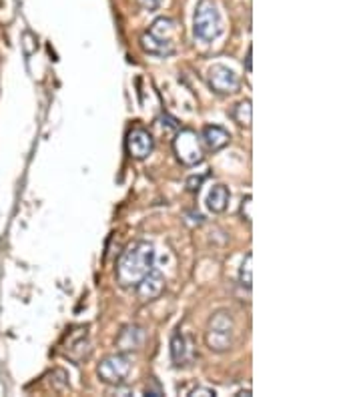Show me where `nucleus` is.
I'll list each match as a JSON object with an SVG mask.
<instances>
[{"mask_svg": "<svg viewBox=\"0 0 361 397\" xmlns=\"http://www.w3.org/2000/svg\"><path fill=\"white\" fill-rule=\"evenodd\" d=\"M145 11H157L158 6L163 4V0H136Z\"/></svg>", "mask_w": 361, "mask_h": 397, "instance_id": "6ab92c4d", "label": "nucleus"}, {"mask_svg": "<svg viewBox=\"0 0 361 397\" xmlns=\"http://www.w3.org/2000/svg\"><path fill=\"white\" fill-rule=\"evenodd\" d=\"M251 195H247V197H243V201H241V207H239V215H241V219L245 221V223H249L251 225V221H253V215H251Z\"/></svg>", "mask_w": 361, "mask_h": 397, "instance_id": "f3484780", "label": "nucleus"}, {"mask_svg": "<svg viewBox=\"0 0 361 397\" xmlns=\"http://www.w3.org/2000/svg\"><path fill=\"white\" fill-rule=\"evenodd\" d=\"M21 46H23V53L26 56H33L36 53V48H38V38H36V34L31 33V31H24L21 34Z\"/></svg>", "mask_w": 361, "mask_h": 397, "instance_id": "dca6fc26", "label": "nucleus"}, {"mask_svg": "<svg viewBox=\"0 0 361 397\" xmlns=\"http://www.w3.org/2000/svg\"><path fill=\"white\" fill-rule=\"evenodd\" d=\"M131 374V359L126 353H114L104 357L99 367H97V375L102 383L107 386H121L124 383V379Z\"/></svg>", "mask_w": 361, "mask_h": 397, "instance_id": "423d86ee", "label": "nucleus"}, {"mask_svg": "<svg viewBox=\"0 0 361 397\" xmlns=\"http://www.w3.org/2000/svg\"><path fill=\"white\" fill-rule=\"evenodd\" d=\"M163 291H165V277L157 269H151L147 275L136 283V295L141 301H153V299L161 297Z\"/></svg>", "mask_w": 361, "mask_h": 397, "instance_id": "1a4fd4ad", "label": "nucleus"}, {"mask_svg": "<svg viewBox=\"0 0 361 397\" xmlns=\"http://www.w3.org/2000/svg\"><path fill=\"white\" fill-rule=\"evenodd\" d=\"M173 151H175L177 161L185 166H195L203 161V149L199 143V137L191 129H183L175 134Z\"/></svg>", "mask_w": 361, "mask_h": 397, "instance_id": "39448f33", "label": "nucleus"}, {"mask_svg": "<svg viewBox=\"0 0 361 397\" xmlns=\"http://www.w3.org/2000/svg\"><path fill=\"white\" fill-rule=\"evenodd\" d=\"M207 83L209 88L217 95H233L241 87V78L235 75V70H231L225 65H213L207 73Z\"/></svg>", "mask_w": 361, "mask_h": 397, "instance_id": "0eeeda50", "label": "nucleus"}, {"mask_svg": "<svg viewBox=\"0 0 361 397\" xmlns=\"http://www.w3.org/2000/svg\"><path fill=\"white\" fill-rule=\"evenodd\" d=\"M171 355H173V361L177 365H183L187 361V339H185L180 333H175V335H173Z\"/></svg>", "mask_w": 361, "mask_h": 397, "instance_id": "4468645a", "label": "nucleus"}, {"mask_svg": "<svg viewBox=\"0 0 361 397\" xmlns=\"http://www.w3.org/2000/svg\"><path fill=\"white\" fill-rule=\"evenodd\" d=\"M145 342H147V333L139 325H126L117 337V345H119V349L123 353L141 349L145 345Z\"/></svg>", "mask_w": 361, "mask_h": 397, "instance_id": "9d476101", "label": "nucleus"}, {"mask_svg": "<svg viewBox=\"0 0 361 397\" xmlns=\"http://www.w3.org/2000/svg\"><path fill=\"white\" fill-rule=\"evenodd\" d=\"M229 198H231V193H229V189L225 185H215L209 191V195H207V207H209L211 213L219 215V213H223L227 209Z\"/></svg>", "mask_w": 361, "mask_h": 397, "instance_id": "f8f14e48", "label": "nucleus"}, {"mask_svg": "<svg viewBox=\"0 0 361 397\" xmlns=\"http://www.w3.org/2000/svg\"><path fill=\"white\" fill-rule=\"evenodd\" d=\"M253 255L249 253L245 255L243 263H241V269H239V283L245 287V289H251L253 287Z\"/></svg>", "mask_w": 361, "mask_h": 397, "instance_id": "2eb2a0df", "label": "nucleus"}, {"mask_svg": "<svg viewBox=\"0 0 361 397\" xmlns=\"http://www.w3.org/2000/svg\"><path fill=\"white\" fill-rule=\"evenodd\" d=\"M251 55H253V48H249L247 53V63H245V65H247V70H251Z\"/></svg>", "mask_w": 361, "mask_h": 397, "instance_id": "412c9836", "label": "nucleus"}, {"mask_svg": "<svg viewBox=\"0 0 361 397\" xmlns=\"http://www.w3.org/2000/svg\"><path fill=\"white\" fill-rule=\"evenodd\" d=\"M155 263V249L147 241L131 243L117 263V283L121 287H136Z\"/></svg>", "mask_w": 361, "mask_h": 397, "instance_id": "f257e3e1", "label": "nucleus"}, {"mask_svg": "<svg viewBox=\"0 0 361 397\" xmlns=\"http://www.w3.org/2000/svg\"><path fill=\"white\" fill-rule=\"evenodd\" d=\"M205 176H191L189 181H187V189L191 191V193H195V191H199V187H201V183H203Z\"/></svg>", "mask_w": 361, "mask_h": 397, "instance_id": "aec40b11", "label": "nucleus"}, {"mask_svg": "<svg viewBox=\"0 0 361 397\" xmlns=\"http://www.w3.org/2000/svg\"><path fill=\"white\" fill-rule=\"evenodd\" d=\"M193 33L199 41H213L221 33V16L219 11L211 0H201L197 11H195V22H193Z\"/></svg>", "mask_w": 361, "mask_h": 397, "instance_id": "20e7f679", "label": "nucleus"}, {"mask_svg": "<svg viewBox=\"0 0 361 397\" xmlns=\"http://www.w3.org/2000/svg\"><path fill=\"white\" fill-rule=\"evenodd\" d=\"M175 33H177V24L171 18H157L147 33L141 36V46L147 55L171 56L175 53V43H173Z\"/></svg>", "mask_w": 361, "mask_h": 397, "instance_id": "f03ea898", "label": "nucleus"}, {"mask_svg": "<svg viewBox=\"0 0 361 397\" xmlns=\"http://www.w3.org/2000/svg\"><path fill=\"white\" fill-rule=\"evenodd\" d=\"M155 149V139L147 129L136 127L126 134V151L131 154V159L135 161H145L149 154Z\"/></svg>", "mask_w": 361, "mask_h": 397, "instance_id": "6e6552de", "label": "nucleus"}, {"mask_svg": "<svg viewBox=\"0 0 361 397\" xmlns=\"http://www.w3.org/2000/svg\"><path fill=\"white\" fill-rule=\"evenodd\" d=\"M233 317L229 311H217L209 319L207 331H205V343L215 353H225L233 345Z\"/></svg>", "mask_w": 361, "mask_h": 397, "instance_id": "7ed1b4c3", "label": "nucleus"}, {"mask_svg": "<svg viewBox=\"0 0 361 397\" xmlns=\"http://www.w3.org/2000/svg\"><path fill=\"white\" fill-rule=\"evenodd\" d=\"M251 117H253V109H251V100L249 99L237 102L231 110V119L237 122L239 127H245V129L251 127Z\"/></svg>", "mask_w": 361, "mask_h": 397, "instance_id": "ddd939ff", "label": "nucleus"}, {"mask_svg": "<svg viewBox=\"0 0 361 397\" xmlns=\"http://www.w3.org/2000/svg\"><path fill=\"white\" fill-rule=\"evenodd\" d=\"M197 396L213 397L217 396V393H215V389H211V387H195L191 393H189V397H197Z\"/></svg>", "mask_w": 361, "mask_h": 397, "instance_id": "a211bd4d", "label": "nucleus"}, {"mask_svg": "<svg viewBox=\"0 0 361 397\" xmlns=\"http://www.w3.org/2000/svg\"><path fill=\"white\" fill-rule=\"evenodd\" d=\"M201 139H203V144L207 151L217 153V151L225 149L227 144L231 143V132L223 129V127H219V125H209V127L203 129Z\"/></svg>", "mask_w": 361, "mask_h": 397, "instance_id": "9b49d317", "label": "nucleus"}]
</instances>
